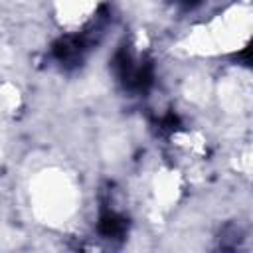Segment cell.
Listing matches in <instances>:
<instances>
[{
  "instance_id": "cell-1",
  "label": "cell",
  "mask_w": 253,
  "mask_h": 253,
  "mask_svg": "<svg viewBox=\"0 0 253 253\" xmlns=\"http://www.w3.org/2000/svg\"><path fill=\"white\" fill-rule=\"evenodd\" d=\"M57 6H59V18L65 22V26L75 28L91 18L97 0H57Z\"/></svg>"
}]
</instances>
